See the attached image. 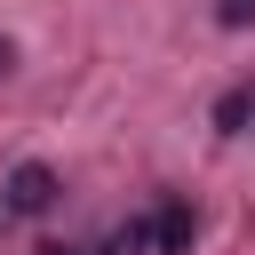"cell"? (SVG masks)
Instances as JSON below:
<instances>
[{"mask_svg":"<svg viewBox=\"0 0 255 255\" xmlns=\"http://www.w3.org/2000/svg\"><path fill=\"white\" fill-rule=\"evenodd\" d=\"M48 199H56V167L24 159V167L8 175V207H16V215H48Z\"/></svg>","mask_w":255,"mask_h":255,"instance_id":"1","label":"cell"},{"mask_svg":"<svg viewBox=\"0 0 255 255\" xmlns=\"http://www.w3.org/2000/svg\"><path fill=\"white\" fill-rule=\"evenodd\" d=\"M191 239H199V215H191L183 199H167V207L151 215V247H159V255H191Z\"/></svg>","mask_w":255,"mask_h":255,"instance_id":"2","label":"cell"},{"mask_svg":"<svg viewBox=\"0 0 255 255\" xmlns=\"http://www.w3.org/2000/svg\"><path fill=\"white\" fill-rule=\"evenodd\" d=\"M215 128H223V135H247V128H255V88H231V96L215 104Z\"/></svg>","mask_w":255,"mask_h":255,"instance_id":"3","label":"cell"},{"mask_svg":"<svg viewBox=\"0 0 255 255\" xmlns=\"http://www.w3.org/2000/svg\"><path fill=\"white\" fill-rule=\"evenodd\" d=\"M143 247H151V223H120V231H112L96 255H143Z\"/></svg>","mask_w":255,"mask_h":255,"instance_id":"4","label":"cell"},{"mask_svg":"<svg viewBox=\"0 0 255 255\" xmlns=\"http://www.w3.org/2000/svg\"><path fill=\"white\" fill-rule=\"evenodd\" d=\"M215 16H223V24H255V0H223Z\"/></svg>","mask_w":255,"mask_h":255,"instance_id":"5","label":"cell"},{"mask_svg":"<svg viewBox=\"0 0 255 255\" xmlns=\"http://www.w3.org/2000/svg\"><path fill=\"white\" fill-rule=\"evenodd\" d=\"M32 255H80V247H64V239H40V247H32Z\"/></svg>","mask_w":255,"mask_h":255,"instance_id":"6","label":"cell"},{"mask_svg":"<svg viewBox=\"0 0 255 255\" xmlns=\"http://www.w3.org/2000/svg\"><path fill=\"white\" fill-rule=\"evenodd\" d=\"M8 64H16V48H8V40H0V72H8Z\"/></svg>","mask_w":255,"mask_h":255,"instance_id":"7","label":"cell"}]
</instances>
